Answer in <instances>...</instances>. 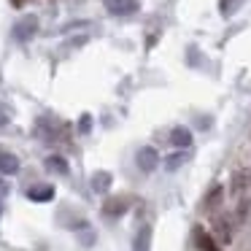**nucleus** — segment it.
Segmentation results:
<instances>
[{
  "label": "nucleus",
  "instance_id": "1",
  "mask_svg": "<svg viewBox=\"0 0 251 251\" xmlns=\"http://www.w3.org/2000/svg\"><path fill=\"white\" fill-rule=\"evenodd\" d=\"M135 162H138V168H141L143 173H151V170H157V165H159V154L154 151L151 146H143L141 151H138Z\"/></svg>",
  "mask_w": 251,
  "mask_h": 251
},
{
  "label": "nucleus",
  "instance_id": "2",
  "mask_svg": "<svg viewBox=\"0 0 251 251\" xmlns=\"http://www.w3.org/2000/svg\"><path fill=\"white\" fill-rule=\"evenodd\" d=\"M111 14L116 17H127V14H135L138 11V0H105Z\"/></svg>",
  "mask_w": 251,
  "mask_h": 251
},
{
  "label": "nucleus",
  "instance_id": "3",
  "mask_svg": "<svg viewBox=\"0 0 251 251\" xmlns=\"http://www.w3.org/2000/svg\"><path fill=\"white\" fill-rule=\"evenodd\" d=\"M0 173L3 176H17L19 173V159L11 151H0Z\"/></svg>",
  "mask_w": 251,
  "mask_h": 251
},
{
  "label": "nucleus",
  "instance_id": "4",
  "mask_svg": "<svg viewBox=\"0 0 251 251\" xmlns=\"http://www.w3.org/2000/svg\"><path fill=\"white\" fill-rule=\"evenodd\" d=\"M27 197H30L33 202H49L51 197H54V186H49V184L30 186V189H27Z\"/></svg>",
  "mask_w": 251,
  "mask_h": 251
},
{
  "label": "nucleus",
  "instance_id": "5",
  "mask_svg": "<svg viewBox=\"0 0 251 251\" xmlns=\"http://www.w3.org/2000/svg\"><path fill=\"white\" fill-rule=\"evenodd\" d=\"M35 30H38V22H35L33 17H27V19H22V22L14 27V38H17V41H27Z\"/></svg>",
  "mask_w": 251,
  "mask_h": 251
},
{
  "label": "nucleus",
  "instance_id": "6",
  "mask_svg": "<svg viewBox=\"0 0 251 251\" xmlns=\"http://www.w3.org/2000/svg\"><path fill=\"white\" fill-rule=\"evenodd\" d=\"M170 143H173L176 149H189L192 146V132L186 130V127H173V130H170Z\"/></svg>",
  "mask_w": 251,
  "mask_h": 251
},
{
  "label": "nucleus",
  "instance_id": "7",
  "mask_svg": "<svg viewBox=\"0 0 251 251\" xmlns=\"http://www.w3.org/2000/svg\"><path fill=\"white\" fill-rule=\"evenodd\" d=\"M195 243H197V249H200V251H219L216 240L205 232V227H195Z\"/></svg>",
  "mask_w": 251,
  "mask_h": 251
},
{
  "label": "nucleus",
  "instance_id": "8",
  "mask_svg": "<svg viewBox=\"0 0 251 251\" xmlns=\"http://www.w3.org/2000/svg\"><path fill=\"white\" fill-rule=\"evenodd\" d=\"M213 229H216V240H219V243H229V240H232V224H229V219L219 216L216 224H213Z\"/></svg>",
  "mask_w": 251,
  "mask_h": 251
},
{
  "label": "nucleus",
  "instance_id": "9",
  "mask_svg": "<svg viewBox=\"0 0 251 251\" xmlns=\"http://www.w3.org/2000/svg\"><path fill=\"white\" fill-rule=\"evenodd\" d=\"M151 249V227H141L135 235V243H132V251H149Z\"/></svg>",
  "mask_w": 251,
  "mask_h": 251
},
{
  "label": "nucleus",
  "instance_id": "10",
  "mask_svg": "<svg viewBox=\"0 0 251 251\" xmlns=\"http://www.w3.org/2000/svg\"><path fill=\"white\" fill-rule=\"evenodd\" d=\"M222 197H224V189H222V186H213V189L205 195V208H208V211H216L219 202H222Z\"/></svg>",
  "mask_w": 251,
  "mask_h": 251
},
{
  "label": "nucleus",
  "instance_id": "11",
  "mask_svg": "<svg viewBox=\"0 0 251 251\" xmlns=\"http://www.w3.org/2000/svg\"><path fill=\"white\" fill-rule=\"evenodd\" d=\"M46 168L54 170V173H60V176H65V173H68V162H65V157H57V154H51V157L46 159Z\"/></svg>",
  "mask_w": 251,
  "mask_h": 251
},
{
  "label": "nucleus",
  "instance_id": "12",
  "mask_svg": "<svg viewBox=\"0 0 251 251\" xmlns=\"http://www.w3.org/2000/svg\"><path fill=\"white\" fill-rule=\"evenodd\" d=\"M108 186H111V173H105V170H103V173H95L92 176V189L95 192H105Z\"/></svg>",
  "mask_w": 251,
  "mask_h": 251
},
{
  "label": "nucleus",
  "instance_id": "13",
  "mask_svg": "<svg viewBox=\"0 0 251 251\" xmlns=\"http://www.w3.org/2000/svg\"><path fill=\"white\" fill-rule=\"evenodd\" d=\"M103 211H105V216H108V219H116V216L125 213V202H122V200H108L103 205Z\"/></svg>",
  "mask_w": 251,
  "mask_h": 251
},
{
  "label": "nucleus",
  "instance_id": "14",
  "mask_svg": "<svg viewBox=\"0 0 251 251\" xmlns=\"http://www.w3.org/2000/svg\"><path fill=\"white\" fill-rule=\"evenodd\" d=\"M240 3H243V0H222V3H219V8H222L224 17H229V14H235V8H238Z\"/></svg>",
  "mask_w": 251,
  "mask_h": 251
},
{
  "label": "nucleus",
  "instance_id": "15",
  "mask_svg": "<svg viewBox=\"0 0 251 251\" xmlns=\"http://www.w3.org/2000/svg\"><path fill=\"white\" fill-rule=\"evenodd\" d=\"M8 122H11V111H8L6 105L0 103V127H6Z\"/></svg>",
  "mask_w": 251,
  "mask_h": 251
},
{
  "label": "nucleus",
  "instance_id": "16",
  "mask_svg": "<svg viewBox=\"0 0 251 251\" xmlns=\"http://www.w3.org/2000/svg\"><path fill=\"white\" fill-rule=\"evenodd\" d=\"M240 186H243V173H238V176H235V184H232V192H235V195L240 192Z\"/></svg>",
  "mask_w": 251,
  "mask_h": 251
},
{
  "label": "nucleus",
  "instance_id": "17",
  "mask_svg": "<svg viewBox=\"0 0 251 251\" xmlns=\"http://www.w3.org/2000/svg\"><path fill=\"white\" fill-rule=\"evenodd\" d=\"M181 162H184V157H170L165 165H170V170H176V165H181Z\"/></svg>",
  "mask_w": 251,
  "mask_h": 251
},
{
  "label": "nucleus",
  "instance_id": "18",
  "mask_svg": "<svg viewBox=\"0 0 251 251\" xmlns=\"http://www.w3.org/2000/svg\"><path fill=\"white\" fill-rule=\"evenodd\" d=\"M81 130H84V132L89 130V116H84V119H81Z\"/></svg>",
  "mask_w": 251,
  "mask_h": 251
},
{
  "label": "nucleus",
  "instance_id": "19",
  "mask_svg": "<svg viewBox=\"0 0 251 251\" xmlns=\"http://www.w3.org/2000/svg\"><path fill=\"white\" fill-rule=\"evenodd\" d=\"M3 195H6V189L0 186V211H3Z\"/></svg>",
  "mask_w": 251,
  "mask_h": 251
},
{
  "label": "nucleus",
  "instance_id": "20",
  "mask_svg": "<svg viewBox=\"0 0 251 251\" xmlns=\"http://www.w3.org/2000/svg\"><path fill=\"white\" fill-rule=\"evenodd\" d=\"M11 3H14V6H22V3H25V0H11Z\"/></svg>",
  "mask_w": 251,
  "mask_h": 251
},
{
  "label": "nucleus",
  "instance_id": "21",
  "mask_svg": "<svg viewBox=\"0 0 251 251\" xmlns=\"http://www.w3.org/2000/svg\"><path fill=\"white\" fill-rule=\"evenodd\" d=\"M249 181H251V178H249Z\"/></svg>",
  "mask_w": 251,
  "mask_h": 251
}]
</instances>
